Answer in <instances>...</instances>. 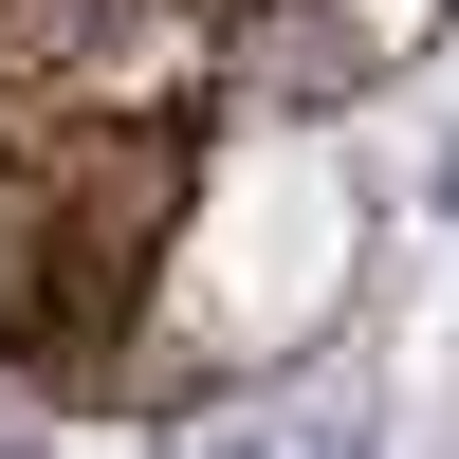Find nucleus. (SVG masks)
<instances>
[{
	"mask_svg": "<svg viewBox=\"0 0 459 459\" xmlns=\"http://www.w3.org/2000/svg\"><path fill=\"white\" fill-rule=\"evenodd\" d=\"M0 459H37V441H19V423H0Z\"/></svg>",
	"mask_w": 459,
	"mask_h": 459,
	"instance_id": "f03ea898",
	"label": "nucleus"
},
{
	"mask_svg": "<svg viewBox=\"0 0 459 459\" xmlns=\"http://www.w3.org/2000/svg\"><path fill=\"white\" fill-rule=\"evenodd\" d=\"M221 37L257 56V92H386L404 56L441 37V0H221Z\"/></svg>",
	"mask_w": 459,
	"mask_h": 459,
	"instance_id": "f257e3e1",
	"label": "nucleus"
},
{
	"mask_svg": "<svg viewBox=\"0 0 459 459\" xmlns=\"http://www.w3.org/2000/svg\"><path fill=\"white\" fill-rule=\"evenodd\" d=\"M441 203H459V166H441Z\"/></svg>",
	"mask_w": 459,
	"mask_h": 459,
	"instance_id": "7ed1b4c3",
	"label": "nucleus"
}]
</instances>
